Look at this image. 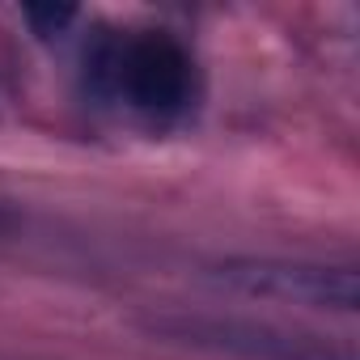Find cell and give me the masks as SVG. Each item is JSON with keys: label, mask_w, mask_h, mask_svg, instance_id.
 Masks as SVG:
<instances>
[{"label": "cell", "mask_w": 360, "mask_h": 360, "mask_svg": "<svg viewBox=\"0 0 360 360\" xmlns=\"http://www.w3.org/2000/svg\"><path fill=\"white\" fill-rule=\"evenodd\" d=\"M144 330L169 343H187V347L233 356V360H356L352 347H335L318 335H297V330L250 322V318L157 314V318H144Z\"/></svg>", "instance_id": "7a4b0ae2"}, {"label": "cell", "mask_w": 360, "mask_h": 360, "mask_svg": "<svg viewBox=\"0 0 360 360\" xmlns=\"http://www.w3.org/2000/svg\"><path fill=\"white\" fill-rule=\"evenodd\" d=\"M13 225H18V217H13V212H9V208H0V233H9V229H13Z\"/></svg>", "instance_id": "5b68a950"}, {"label": "cell", "mask_w": 360, "mask_h": 360, "mask_svg": "<svg viewBox=\"0 0 360 360\" xmlns=\"http://www.w3.org/2000/svg\"><path fill=\"white\" fill-rule=\"evenodd\" d=\"M208 280L263 297V301H284V305H305V309H330V314H356L360 305V280L352 267H330V263H301V259H221L208 267Z\"/></svg>", "instance_id": "3957f363"}, {"label": "cell", "mask_w": 360, "mask_h": 360, "mask_svg": "<svg viewBox=\"0 0 360 360\" xmlns=\"http://www.w3.org/2000/svg\"><path fill=\"white\" fill-rule=\"evenodd\" d=\"M85 72L98 94H110L153 119H169L191 102V56L165 30L98 39L85 56Z\"/></svg>", "instance_id": "6da1fadb"}, {"label": "cell", "mask_w": 360, "mask_h": 360, "mask_svg": "<svg viewBox=\"0 0 360 360\" xmlns=\"http://www.w3.org/2000/svg\"><path fill=\"white\" fill-rule=\"evenodd\" d=\"M26 22L34 26V34L51 39V34H64V26L77 22V9L72 5H30L26 9Z\"/></svg>", "instance_id": "277c9868"}]
</instances>
